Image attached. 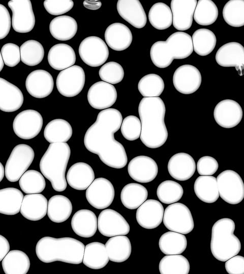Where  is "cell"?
I'll list each match as a JSON object with an SVG mask.
<instances>
[{
	"label": "cell",
	"mask_w": 244,
	"mask_h": 274,
	"mask_svg": "<svg viewBox=\"0 0 244 274\" xmlns=\"http://www.w3.org/2000/svg\"><path fill=\"white\" fill-rule=\"evenodd\" d=\"M97 225L101 234L107 237L126 235L130 229L129 224L124 217L110 209L104 210L100 213Z\"/></svg>",
	"instance_id": "14"
},
{
	"label": "cell",
	"mask_w": 244,
	"mask_h": 274,
	"mask_svg": "<svg viewBox=\"0 0 244 274\" xmlns=\"http://www.w3.org/2000/svg\"><path fill=\"white\" fill-rule=\"evenodd\" d=\"M128 172L131 178L135 181L146 183L156 178L158 173V166L151 157L140 155L135 157L129 162Z\"/></svg>",
	"instance_id": "19"
},
{
	"label": "cell",
	"mask_w": 244,
	"mask_h": 274,
	"mask_svg": "<svg viewBox=\"0 0 244 274\" xmlns=\"http://www.w3.org/2000/svg\"><path fill=\"white\" fill-rule=\"evenodd\" d=\"M122 121L121 114L118 110H103L86 130L83 140L88 151L98 155L106 165L117 169L124 167L128 162L124 147L114 136L120 129Z\"/></svg>",
	"instance_id": "1"
},
{
	"label": "cell",
	"mask_w": 244,
	"mask_h": 274,
	"mask_svg": "<svg viewBox=\"0 0 244 274\" xmlns=\"http://www.w3.org/2000/svg\"><path fill=\"white\" fill-rule=\"evenodd\" d=\"M99 75L103 81L111 84H116L123 80L124 71L118 63L110 61L101 66L99 71Z\"/></svg>",
	"instance_id": "52"
},
{
	"label": "cell",
	"mask_w": 244,
	"mask_h": 274,
	"mask_svg": "<svg viewBox=\"0 0 244 274\" xmlns=\"http://www.w3.org/2000/svg\"><path fill=\"white\" fill-rule=\"evenodd\" d=\"M72 212V204L70 200L62 195H55L48 201L47 215L49 219L55 223L66 221Z\"/></svg>",
	"instance_id": "35"
},
{
	"label": "cell",
	"mask_w": 244,
	"mask_h": 274,
	"mask_svg": "<svg viewBox=\"0 0 244 274\" xmlns=\"http://www.w3.org/2000/svg\"><path fill=\"white\" fill-rule=\"evenodd\" d=\"M159 246L165 255L180 254L187 248V239L184 234L170 231L161 236Z\"/></svg>",
	"instance_id": "41"
},
{
	"label": "cell",
	"mask_w": 244,
	"mask_h": 274,
	"mask_svg": "<svg viewBox=\"0 0 244 274\" xmlns=\"http://www.w3.org/2000/svg\"><path fill=\"white\" fill-rule=\"evenodd\" d=\"M87 100L95 109L104 110L111 107L117 99V91L111 84L102 81L93 84L88 89Z\"/></svg>",
	"instance_id": "16"
},
{
	"label": "cell",
	"mask_w": 244,
	"mask_h": 274,
	"mask_svg": "<svg viewBox=\"0 0 244 274\" xmlns=\"http://www.w3.org/2000/svg\"><path fill=\"white\" fill-rule=\"evenodd\" d=\"M105 247L109 260L120 263L127 260L131 254L132 247L129 238L125 235L111 237Z\"/></svg>",
	"instance_id": "31"
},
{
	"label": "cell",
	"mask_w": 244,
	"mask_h": 274,
	"mask_svg": "<svg viewBox=\"0 0 244 274\" xmlns=\"http://www.w3.org/2000/svg\"><path fill=\"white\" fill-rule=\"evenodd\" d=\"M2 265L6 274H26L29 269L30 260L23 251L13 250L3 259Z\"/></svg>",
	"instance_id": "36"
},
{
	"label": "cell",
	"mask_w": 244,
	"mask_h": 274,
	"mask_svg": "<svg viewBox=\"0 0 244 274\" xmlns=\"http://www.w3.org/2000/svg\"><path fill=\"white\" fill-rule=\"evenodd\" d=\"M193 50L199 55L204 56L215 49L217 39L215 33L206 28L196 30L192 36Z\"/></svg>",
	"instance_id": "42"
},
{
	"label": "cell",
	"mask_w": 244,
	"mask_h": 274,
	"mask_svg": "<svg viewBox=\"0 0 244 274\" xmlns=\"http://www.w3.org/2000/svg\"><path fill=\"white\" fill-rule=\"evenodd\" d=\"M141 130V122L137 117L129 115L123 120L120 131L126 140L133 141L138 139L140 137Z\"/></svg>",
	"instance_id": "53"
},
{
	"label": "cell",
	"mask_w": 244,
	"mask_h": 274,
	"mask_svg": "<svg viewBox=\"0 0 244 274\" xmlns=\"http://www.w3.org/2000/svg\"><path fill=\"white\" fill-rule=\"evenodd\" d=\"M4 61H3V58H2V55H1V51H0V72L3 70V68L4 67Z\"/></svg>",
	"instance_id": "62"
},
{
	"label": "cell",
	"mask_w": 244,
	"mask_h": 274,
	"mask_svg": "<svg viewBox=\"0 0 244 274\" xmlns=\"http://www.w3.org/2000/svg\"><path fill=\"white\" fill-rule=\"evenodd\" d=\"M164 208L156 199L146 200L138 208L136 213V220L142 227L151 229L158 227L163 221Z\"/></svg>",
	"instance_id": "20"
},
{
	"label": "cell",
	"mask_w": 244,
	"mask_h": 274,
	"mask_svg": "<svg viewBox=\"0 0 244 274\" xmlns=\"http://www.w3.org/2000/svg\"><path fill=\"white\" fill-rule=\"evenodd\" d=\"M78 52L82 60L92 67H98L104 64L109 56L106 44L100 38L89 36L80 43Z\"/></svg>",
	"instance_id": "10"
},
{
	"label": "cell",
	"mask_w": 244,
	"mask_h": 274,
	"mask_svg": "<svg viewBox=\"0 0 244 274\" xmlns=\"http://www.w3.org/2000/svg\"><path fill=\"white\" fill-rule=\"evenodd\" d=\"M52 36L59 41H68L73 38L77 31V23L73 18L61 15L53 18L49 24Z\"/></svg>",
	"instance_id": "34"
},
{
	"label": "cell",
	"mask_w": 244,
	"mask_h": 274,
	"mask_svg": "<svg viewBox=\"0 0 244 274\" xmlns=\"http://www.w3.org/2000/svg\"><path fill=\"white\" fill-rule=\"evenodd\" d=\"M174 59H182L189 57L193 52L191 36L183 31L171 34L165 41Z\"/></svg>",
	"instance_id": "32"
},
{
	"label": "cell",
	"mask_w": 244,
	"mask_h": 274,
	"mask_svg": "<svg viewBox=\"0 0 244 274\" xmlns=\"http://www.w3.org/2000/svg\"><path fill=\"white\" fill-rule=\"evenodd\" d=\"M219 196L225 202L236 204L244 198V184L240 176L235 171L227 169L216 178Z\"/></svg>",
	"instance_id": "8"
},
{
	"label": "cell",
	"mask_w": 244,
	"mask_h": 274,
	"mask_svg": "<svg viewBox=\"0 0 244 274\" xmlns=\"http://www.w3.org/2000/svg\"><path fill=\"white\" fill-rule=\"evenodd\" d=\"M19 186L26 194L42 192L46 186V181L43 175L37 170H26L19 180Z\"/></svg>",
	"instance_id": "47"
},
{
	"label": "cell",
	"mask_w": 244,
	"mask_h": 274,
	"mask_svg": "<svg viewBox=\"0 0 244 274\" xmlns=\"http://www.w3.org/2000/svg\"><path fill=\"white\" fill-rule=\"evenodd\" d=\"M150 56L154 64L164 68L169 66L174 58L165 41H157L153 44L150 50Z\"/></svg>",
	"instance_id": "51"
},
{
	"label": "cell",
	"mask_w": 244,
	"mask_h": 274,
	"mask_svg": "<svg viewBox=\"0 0 244 274\" xmlns=\"http://www.w3.org/2000/svg\"><path fill=\"white\" fill-rule=\"evenodd\" d=\"M48 201L42 194H28L23 196L20 212L26 219L38 221L47 214Z\"/></svg>",
	"instance_id": "26"
},
{
	"label": "cell",
	"mask_w": 244,
	"mask_h": 274,
	"mask_svg": "<svg viewBox=\"0 0 244 274\" xmlns=\"http://www.w3.org/2000/svg\"><path fill=\"white\" fill-rule=\"evenodd\" d=\"M71 224L73 231L77 235L84 238L94 235L98 228L95 214L87 209L77 211L72 218Z\"/></svg>",
	"instance_id": "29"
},
{
	"label": "cell",
	"mask_w": 244,
	"mask_h": 274,
	"mask_svg": "<svg viewBox=\"0 0 244 274\" xmlns=\"http://www.w3.org/2000/svg\"><path fill=\"white\" fill-rule=\"evenodd\" d=\"M223 17L229 25L239 27L244 25V1L230 0L223 9Z\"/></svg>",
	"instance_id": "49"
},
{
	"label": "cell",
	"mask_w": 244,
	"mask_h": 274,
	"mask_svg": "<svg viewBox=\"0 0 244 274\" xmlns=\"http://www.w3.org/2000/svg\"><path fill=\"white\" fill-rule=\"evenodd\" d=\"M8 5L12 11L11 24L19 33L30 31L35 24V17L30 0H11Z\"/></svg>",
	"instance_id": "12"
},
{
	"label": "cell",
	"mask_w": 244,
	"mask_h": 274,
	"mask_svg": "<svg viewBox=\"0 0 244 274\" xmlns=\"http://www.w3.org/2000/svg\"><path fill=\"white\" fill-rule=\"evenodd\" d=\"M106 44L112 49L121 51L127 49L133 40L129 28L121 23H113L109 25L104 34Z\"/></svg>",
	"instance_id": "25"
},
{
	"label": "cell",
	"mask_w": 244,
	"mask_h": 274,
	"mask_svg": "<svg viewBox=\"0 0 244 274\" xmlns=\"http://www.w3.org/2000/svg\"><path fill=\"white\" fill-rule=\"evenodd\" d=\"M85 81L83 69L79 65H73L59 73L56 85L60 94L71 97L77 95L82 90Z\"/></svg>",
	"instance_id": "9"
},
{
	"label": "cell",
	"mask_w": 244,
	"mask_h": 274,
	"mask_svg": "<svg viewBox=\"0 0 244 274\" xmlns=\"http://www.w3.org/2000/svg\"><path fill=\"white\" fill-rule=\"evenodd\" d=\"M190 266L188 260L180 254L167 255L160 261L161 274H188Z\"/></svg>",
	"instance_id": "43"
},
{
	"label": "cell",
	"mask_w": 244,
	"mask_h": 274,
	"mask_svg": "<svg viewBox=\"0 0 244 274\" xmlns=\"http://www.w3.org/2000/svg\"><path fill=\"white\" fill-rule=\"evenodd\" d=\"M66 180L70 187L77 190H84L95 180V173L92 167L85 162L73 164L68 169Z\"/></svg>",
	"instance_id": "28"
},
{
	"label": "cell",
	"mask_w": 244,
	"mask_h": 274,
	"mask_svg": "<svg viewBox=\"0 0 244 274\" xmlns=\"http://www.w3.org/2000/svg\"><path fill=\"white\" fill-rule=\"evenodd\" d=\"M184 194L182 186L177 182L166 180L158 186L157 195L160 201L163 203L170 204L179 201Z\"/></svg>",
	"instance_id": "50"
},
{
	"label": "cell",
	"mask_w": 244,
	"mask_h": 274,
	"mask_svg": "<svg viewBox=\"0 0 244 274\" xmlns=\"http://www.w3.org/2000/svg\"><path fill=\"white\" fill-rule=\"evenodd\" d=\"M162 78L156 74L143 76L139 81L138 89L144 97H159L164 89Z\"/></svg>",
	"instance_id": "48"
},
{
	"label": "cell",
	"mask_w": 244,
	"mask_h": 274,
	"mask_svg": "<svg viewBox=\"0 0 244 274\" xmlns=\"http://www.w3.org/2000/svg\"><path fill=\"white\" fill-rule=\"evenodd\" d=\"M114 188L108 180L104 178L95 179L86 190L85 196L94 208L102 210L111 205L114 198Z\"/></svg>",
	"instance_id": "13"
},
{
	"label": "cell",
	"mask_w": 244,
	"mask_h": 274,
	"mask_svg": "<svg viewBox=\"0 0 244 274\" xmlns=\"http://www.w3.org/2000/svg\"><path fill=\"white\" fill-rule=\"evenodd\" d=\"M218 14V8L212 1L199 0L197 3L193 18L197 24L207 26L213 24L216 21Z\"/></svg>",
	"instance_id": "46"
},
{
	"label": "cell",
	"mask_w": 244,
	"mask_h": 274,
	"mask_svg": "<svg viewBox=\"0 0 244 274\" xmlns=\"http://www.w3.org/2000/svg\"><path fill=\"white\" fill-rule=\"evenodd\" d=\"M11 26V19L9 11L0 4V40L5 38L9 33Z\"/></svg>",
	"instance_id": "58"
},
{
	"label": "cell",
	"mask_w": 244,
	"mask_h": 274,
	"mask_svg": "<svg viewBox=\"0 0 244 274\" xmlns=\"http://www.w3.org/2000/svg\"><path fill=\"white\" fill-rule=\"evenodd\" d=\"M197 170L201 176H212L217 171L219 164L217 160L209 156H204L198 160Z\"/></svg>",
	"instance_id": "56"
},
{
	"label": "cell",
	"mask_w": 244,
	"mask_h": 274,
	"mask_svg": "<svg viewBox=\"0 0 244 274\" xmlns=\"http://www.w3.org/2000/svg\"><path fill=\"white\" fill-rule=\"evenodd\" d=\"M225 266L229 274H243L244 257L235 255L225 261Z\"/></svg>",
	"instance_id": "57"
},
{
	"label": "cell",
	"mask_w": 244,
	"mask_h": 274,
	"mask_svg": "<svg viewBox=\"0 0 244 274\" xmlns=\"http://www.w3.org/2000/svg\"><path fill=\"white\" fill-rule=\"evenodd\" d=\"M109 258L105 245L100 242H92L84 247L83 263L93 269L104 267L109 262Z\"/></svg>",
	"instance_id": "33"
},
{
	"label": "cell",
	"mask_w": 244,
	"mask_h": 274,
	"mask_svg": "<svg viewBox=\"0 0 244 274\" xmlns=\"http://www.w3.org/2000/svg\"><path fill=\"white\" fill-rule=\"evenodd\" d=\"M1 53L4 64L8 66H15L21 60L20 48L14 43H9L4 45Z\"/></svg>",
	"instance_id": "54"
},
{
	"label": "cell",
	"mask_w": 244,
	"mask_h": 274,
	"mask_svg": "<svg viewBox=\"0 0 244 274\" xmlns=\"http://www.w3.org/2000/svg\"><path fill=\"white\" fill-rule=\"evenodd\" d=\"M35 157L33 148L26 144L16 145L5 165V175L11 182L18 181L32 163Z\"/></svg>",
	"instance_id": "6"
},
{
	"label": "cell",
	"mask_w": 244,
	"mask_h": 274,
	"mask_svg": "<svg viewBox=\"0 0 244 274\" xmlns=\"http://www.w3.org/2000/svg\"><path fill=\"white\" fill-rule=\"evenodd\" d=\"M163 222L169 230L183 234L191 232L194 223L189 209L180 202L170 204L164 211Z\"/></svg>",
	"instance_id": "7"
},
{
	"label": "cell",
	"mask_w": 244,
	"mask_h": 274,
	"mask_svg": "<svg viewBox=\"0 0 244 274\" xmlns=\"http://www.w3.org/2000/svg\"><path fill=\"white\" fill-rule=\"evenodd\" d=\"M19 48L21 60L27 65H37L44 58V48L37 41L29 40L24 42Z\"/></svg>",
	"instance_id": "45"
},
{
	"label": "cell",
	"mask_w": 244,
	"mask_h": 274,
	"mask_svg": "<svg viewBox=\"0 0 244 274\" xmlns=\"http://www.w3.org/2000/svg\"><path fill=\"white\" fill-rule=\"evenodd\" d=\"M43 123V118L40 113L34 110L28 109L16 116L12 126L18 137L23 140H30L40 133Z\"/></svg>",
	"instance_id": "11"
},
{
	"label": "cell",
	"mask_w": 244,
	"mask_h": 274,
	"mask_svg": "<svg viewBox=\"0 0 244 274\" xmlns=\"http://www.w3.org/2000/svg\"><path fill=\"white\" fill-rule=\"evenodd\" d=\"M84 247L82 242L72 237L45 236L37 242L36 253L44 263L58 261L79 264L82 262Z\"/></svg>",
	"instance_id": "3"
},
{
	"label": "cell",
	"mask_w": 244,
	"mask_h": 274,
	"mask_svg": "<svg viewBox=\"0 0 244 274\" xmlns=\"http://www.w3.org/2000/svg\"><path fill=\"white\" fill-rule=\"evenodd\" d=\"M70 155L67 143H50L40 160V170L56 191L62 192L67 188L65 173Z\"/></svg>",
	"instance_id": "4"
},
{
	"label": "cell",
	"mask_w": 244,
	"mask_h": 274,
	"mask_svg": "<svg viewBox=\"0 0 244 274\" xmlns=\"http://www.w3.org/2000/svg\"><path fill=\"white\" fill-rule=\"evenodd\" d=\"M202 81L198 69L188 64L176 68L173 76V84L179 92L190 94L196 92L200 87Z\"/></svg>",
	"instance_id": "15"
},
{
	"label": "cell",
	"mask_w": 244,
	"mask_h": 274,
	"mask_svg": "<svg viewBox=\"0 0 244 274\" xmlns=\"http://www.w3.org/2000/svg\"><path fill=\"white\" fill-rule=\"evenodd\" d=\"M47 12L52 15H60L70 11L74 6L72 0H45L43 3Z\"/></svg>",
	"instance_id": "55"
},
{
	"label": "cell",
	"mask_w": 244,
	"mask_h": 274,
	"mask_svg": "<svg viewBox=\"0 0 244 274\" xmlns=\"http://www.w3.org/2000/svg\"><path fill=\"white\" fill-rule=\"evenodd\" d=\"M83 5L86 9L91 10H97L101 8L102 3L100 1L97 0H85L83 2Z\"/></svg>",
	"instance_id": "60"
},
{
	"label": "cell",
	"mask_w": 244,
	"mask_h": 274,
	"mask_svg": "<svg viewBox=\"0 0 244 274\" xmlns=\"http://www.w3.org/2000/svg\"><path fill=\"white\" fill-rule=\"evenodd\" d=\"M72 128L70 124L62 119L50 121L44 130V136L50 143H66L72 135Z\"/></svg>",
	"instance_id": "38"
},
{
	"label": "cell",
	"mask_w": 244,
	"mask_h": 274,
	"mask_svg": "<svg viewBox=\"0 0 244 274\" xmlns=\"http://www.w3.org/2000/svg\"><path fill=\"white\" fill-rule=\"evenodd\" d=\"M215 59L223 67H235L240 76L244 68V48L239 43L232 42L222 46L217 51Z\"/></svg>",
	"instance_id": "18"
},
{
	"label": "cell",
	"mask_w": 244,
	"mask_h": 274,
	"mask_svg": "<svg viewBox=\"0 0 244 274\" xmlns=\"http://www.w3.org/2000/svg\"><path fill=\"white\" fill-rule=\"evenodd\" d=\"M242 110L240 105L232 99H224L215 107L214 117L216 122L225 128H231L237 125L242 117Z\"/></svg>",
	"instance_id": "17"
},
{
	"label": "cell",
	"mask_w": 244,
	"mask_h": 274,
	"mask_svg": "<svg viewBox=\"0 0 244 274\" xmlns=\"http://www.w3.org/2000/svg\"><path fill=\"white\" fill-rule=\"evenodd\" d=\"M148 191L143 185L131 183L125 185L120 193V200L126 208L130 210L137 209L147 199Z\"/></svg>",
	"instance_id": "39"
},
{
	"label": "cell",
	"mask_w": 244,
	"mask_h": 274,
	"mask_svg": "<svg viewBox=\"0 0 244 274\" xmlns=\"http://www.w3.org/2000/svg\"><path fill=\"white\" fill-rule=\"evenodd\" d=\"M116 8L120 17L134 27L142 28L146 25L147 17L139 1L118 0Z\"/></svg>",
	"instance_id": "24"
},
{
	"label": "cell",
	"mask_w": 244,
	"mask_h": 274,
	"mask_svg": "<svg viewBox=\"0 0 244 274\" xmlns=\"http://www.w3.org/2000/svg\"><path fill=\"white\" fill-rule=\"evenodd\" d=\"M48 62L54 70L62 71L73 65L76 62V54L70 45L59 43L53 46L48 53Z\"/></svg>",
	"instance_id": "30"
},
{
	"label": "cell",
	"mask_w": 244,
	"mask_h": 274,
	"mask_svg": "<svg viewBox=\"0 0 244 274\" xmlns=\"http://www.w3.org/2000/svg\"><path fill=\"white\" fill-rule=\"evenodd\" d=\"M5 176V169L3 165L0 162V182L2 181Z\"/></svg>",
	"instance_id": "61"
},
{
	"label": "cell",
	"mask_w": 244,
	"mask_h": 274,
	"mask_svg": "<svg viewBox=\"0 0 244 274\" xmlns=\"http://www.w3.org/2000/svg\"><path fill=\"white\" fill-rule=\"evenodd\" d=\"M25 87L28 93L34 97L43 98L52 92L54 87L51 75L44 70L30 72L25 80Z\"/></svg>",
	"instance_id": "21"
},
{
	"label": "cell",
	"mask_w": 244,
	"mask_h": 274,
	"mask_svg": "<svg viewBox=\"0 0 244 274\" xmlns=\"http://www.w3.org/2000/svg\"><path fill=\"white\" fill-rule=\"evenodd\" d=\"M23 194L14 187L0 189V213L14 215L20 212Z\"/></svg>",
	"instance_id": "40"
},
{
	"label": "cell",
	"mask_w": 244,
	"mask_h": 274,
	"mask_svg": "<svg viewBox=\"0 0 244 274\" xmlns=\"http://www.w3.org/2000/svg\"><path fill=\"white\" fill-rule=\"evenodd\" d=\"M168 171L176 180L185 181L190 179L196 170V163L193 158L186 153H177L169 159Z\"/></svg>",
	"instance_id": "23"
},
{
	"label": "cell",
	"mask_w": 244,
	"mask_h": 274,
	"mask_svg": "<svg viewBox=\"0 0 244 274\" xmlns=\"http://www.w3.org/2000/svg\"><path fill=\"white\" fill-rule=\"evenodd\" d=\"M197 0H172L170 9L172 15V24L178 30L189 29L193 23V15Z\"/></svg>",
	"instance_id": "22"
},
{
	"label": "cell",
	"mask_w": 244,
	"mask_h": 274,
	"mask_svg": "<svg viewBox=\"0 0 244 274\" xmlns=\"http://www.w3.org/2000/svg\"><path fill=\"white\" fill-rule=\"evenodd\" d=\"M148 17L151 25L159 30L166 29L172 24L170 8L163 3L154 4L149 11Z\"/></svg>",
	"instance_id": "44"
},
{
	"label": "cell",
	"mask_w": 244,
	"mask_h": 274,
	"mask_svg": "<svg viewBox=\"0 0 244 274\" xmlns=\"http://www.w3.org/2000/svg\"><path fill=\"white\" fill-rule=\"evenodd\" d=\"M23 100V95L19 88L0 78V110L15 112L21 108Z\"/></svg>",
	"instance_id": "27"
},
{
	"label": "cell",
	"mask_w": 244,
	"mask_h": 274,
	"mask_svg": "<svg viewBox=\"0 0 244 274\" xmlns=\"http://www.w3.org/2000/svg\"><path fill=\"white\" fill-rule=\"evenodd\" d=\"M10 250V244L8 241L2 235L0 234V261Z\"/></svg>",
	"instance_id": "59"
},
{
	"label": "cell",
	"mask_w": 244,
	"mask_h": 274,
	"mask_svg": "<svg viewBox=\"0 0 244 274\" xmlns=\"http://www.w3.org/2000/svg\"><path fill=\"white\" fill-rule=\"evenodd\" d=\"M166 108L160 97H143L138 106L141 130L140 139L147 147L156 149L163 146L168 138L164 122Z\"/></svg>",
	"instance_id": "2"
},
{
	"label": "cell",
	"mask_w": 244,
	"mask_h": 274,
	"mask_svg": "<svg viewBox=\"0 0 244 274\" xmlns=\"http://www.w3.org/2000/svg\"><path fill=\"white\" fill-rule=\"evenodd\" d=\"M194 190L197 197L205 203H214L219 197L216 178L212 176H200L195 180Z\"/></svg>",
	"instance_id": "37"
},
{
	"label": "cell",
	"mask_w": 244,
	"mask_h": 274,
	"mask_svg": "<svg viewBox=\"0 0 244 274\" xmlns=\"http://www.w3.org/2000/svg\"><path fill=\"white\" fill-rule=\"evenodd\" d=\"M235 226L232 219L224 218L216 221L212 227L210 250L219 261L225 262L241 250L240 242L234 234Z\"/></svg>",
	"instance_id": "5"
}]
</instances>
